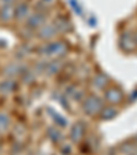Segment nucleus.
I'll use <instances>...</instances> for the list:
<instances>
[{
    "mask_svg": "<svg viewBox=\"0 0 137 155\" xmlns=\"http://www.w3.org/2000/svg\"><path fill=\"white\" fill-rule=\"evenodd\" d=\"M69 51V45L64 41H55V43H48L40 48V54L43 56L48 58H60L64 56Z\"/></svg>",
    "mask_w": 137,
    "mask_h": 155,
    "instance_id": "obj_1",
    "label": "nucleus"
},
{
    "mask_svg": "<svg viewBox=\"0 0 137 155\" xmlns=\"http://www.w3.org/2000/svg\"><path fill=\"white\" fill-rule=\"evenodd\" d=\"M54 25H55V28H56V30H58V33H59V32H66V30H69V29L71 28L70 22H69L66 18H60V17L56 19V22H55Z\"/></svg>",
    "mask_w": 137,
    "mask_h": 155,
    "instance_id": "obj_16",
    "label": "nucleus"
},
{
    "mask_svg": "<svg viewBox=\"0 0 137 155\" xmlns=\"http://www.w3.org/2000/svg\"><path fill=\"white\" fill-rule=\"evenodd\" d=\"M85 135V125L81 122V121H77L76 124H73L71 126V130H70V139L73 143L78 144L80 141L84 139Z\"/></svg>",
    "mask_w": 137,
    "mask_h": 155,
    "instance_id": "obj_5",
    "label": "nucleus"
},
{
    "mask_svg": "<svg viewBox=\"0 0 137 155\" xmlns=\"http://www.w3.org/2000/svg\"><path fill=\"white\" fill-rule=\"evenodd\" d=\"M0 2L3 4H12V6H14V4L17 3V2H19V0H0Z\"/></svg>",
    "mask_w": 137,
    "mask_h": 155,
    "instance_id": "obj_22",
    "label": "nucleus"
},
{
    "mask_svg": "<svg viewBox=\"0 0 137 155\" xmlns=\"http://www.w3.org/2000/svg\"><path fill=\"white\" fill-rule=\"evenodd\" d=\"M45 19L47 18H45V15L43 12H34V14H32L28 18L26 24L32 29H37V28H41L43 25H45Z\"/></svg>",
    "mask_w": 137,
    "mask_h": 155,
    "instance_id": "obj_6",
    "label": "nucleus"
},
{
    "mask_svg": "<svg viewBox=\"0 0 137 155\" xmlns=\"http://www.w3.org/2000/svg\"><path fill=\"white\" fill-rule=\"evenodd\" d=\"M14 19V6L12 4H3L0 8V21L2 22H10Z\"/></svg>",
    "mask_w": 137,
    "mask_h": 155,
    "instance_id": "obj_11",
    "label": "nucleus"
},
{
    "mask_svg": "<svg viewBox=\"0 0 137 155\" xmlns=\"http://www.w3.org/2000/svg\"><path fill=\"white\" fill-rule=\"evenodd\" d=\"M122 150L128 155H132L137 150V146H136V143H134V144L133 143H126V144H123V146H122Z\"/></svg>",
    "mask_w": 137,
    "mask_h": 155,
    "instance_id": "obj_19",
    "label": "nucleus"
},
{
    "mask_svg": "<svg viewBox=\"0 0 137 155\" xmlns=\"http://www.w3.org/2000/svg\"><path fill=\"white\" fill-rule=\"evenodd\" d=\"M22 73H24V68L21 64H10L4 70V74H7V77H10V78H14L15 76H19Z\"/></svg>",
    "mask_w": 137,
    "mask_h": 155,
    "instance_id": "obj_13",
    "label": "nucleus"
},
{
    "mask_svg": "<svg viewBox=\"0 0 137 155\" xmlns=\"http://www.w3.org/2000/svg\"><path fill=\"white\" fill-rule=\"evenodd\" d=\"M48 137H50L52 141L58 143L59 140H62V137H63V136H62V132L60 130L51 128V129H48Z\"/></svg>",
    "mask_w": 137,
    "mask_h": 155,
    "instance_id": "obj_18",
    "label": "nucleus"
},
{
    "mask_svg": "<svg viewBox=\"0 0 137 155\" xmlns=\"http://www.w3.org/2000/svg\"><path fill=\"white\" fill-rule=\"evenodd\" d=\"M134 40H136V43H137V33L134 35Z\"/></svg>",
    "mask_w": 137,
    "mask_h": 155,
    "instance_id": "obj_24",
    "label": "nucleus"
},
{
    "mask_svg": "<svg viewBox=\"0 0 137 155\" xmlns=\"http://www.w3.org/2000/svg\"><path fill=\"white\" fill-rule=\"evenodd\" d=\"M69 94H70V96H71V99H74V100H81L80 97L82 96V91H80V89H76V88H71V91H69Z\"/></svg>",
    "mask_w": 137,
    "mask_h": 155,
    "instance_id": "obj_21",
    "label": "nucleus"
},
{
    "mask_svg": "<svg viewBox=\"0 0 137 155\" xmlns=\"http://www.w3.org/2000/svg\"><path fill=\"white\" fill-rule=\"evenodd\" d=\"M117 114H118L117 108L113 107V106H108V107H103L102 108V111L99 113L97 117H99L100 120H103V121H110V120H113V118L117 117Z\"/></svg>",
    "mask_w": 137,
    "mask_h": 155,
    "instance_id": "obj_12",
    "label": "nucleus"
},
{
    "mask_svg": "<svg viewBox=\"0 0 137 155\" xmlns=\"http://www.w3.org/2000/svg\"><path fill=\"white\" fill-rule=\"evenodd\" d=\"M62 69V63L59 61H52L51 63H48V66L45 68V73L47 74H56Z\"/></svg>",
    "mask_w": 137,
    "mask_h": 155,
    "instance_id": "obj_17",
    "label": "nucleus"
},
{
    "mask_svg": "<svg viewBox=\"0 0 137 155\" xmlns=\"http://www.w3.org/2000/svg\"><path fill=\"white\" fill-rule=\"evenodd\" d=\"M108 82H110V78L107 77V74L104 73H97L96 76L92 80V87L97 91H104L106 88L108 87Z\"/></svg>",
    "mask_w": 137,
    "mask_h": 155,
    "instance_id": "obj_7",
    "label": "nucleus"
},
{
    "mask_svg": "<svg viewBox=\"0 0 137 155\" xmlns=\"http://www.w3.org/2000/svg\"><path fill=\"white\" fill-rule=\"evenodd\" d=\"M119 45H121V48H122L123 51H126V52H132V51L136 50L137 43H136V40H134V36L126 32V33H123V35L121 36Z\"/></svg>",
    "mask_w": 137,
    "mask_h": 155,
    "instance_id": "obj_4",
    "label": "nucleus"
},
{
    "mask_svg": "<svg viewBox=\"0 0 137 155\" xmlns=\"http://www.w3.org/2000/svg\"><path fill=\"white\" fill-rule=\"evenodd\" d=\"M18 88V84L14 78H6L0 82V94L2 95H10Z\"/></svg>",
    "mask_w": 137,
    "mask_h": 155,
    "instance_id": "obj_9",
    "label": "nucleus"
},
{
    "mask_svg": "<svg viewBox=\"0 0 137 155\" xmlns=\"http://www.w3.org/2000/svg\"><path fill=\"white\" fill-rule=\"evenodd\" d=\"M29 11H30V8L26 3H18L17 6L14 7V18L22 21V19H25V18H28Z\"/></svg>",
    "mask_w": 137,
    "mask_h": 155,
    "instance_id": "obj_10",
    "label": "nucleus"
},
{
    "mask_svg": "<svg viewBox=\"0 0 137 155\" xmlns=\"http://www.w3.org/2000/svg\"><path fill=\"white\" fill-rule=\"evenodd\" d=\"M69 4H70V7L76 11V14H78V15L82 14V7L80 6V3L77 0H69Z\"/></svg>",
    "mask_w": 137,
    "mask_h": 155,
    "instance_id": "obj_20",
    "label": "nucleus"
},
{
    "mask_svg": "<svg viewBox=\"0 0 137 155\" xmlns=\"http://www.w3.org/2000/svg\"><path fill=\"white\" fill-rule=\"evenodd\" d=\"M103 107H104V100L96 95H89L82 100V110L89 117H97Z\"/></svg>",
    "mask_w": 137,
    "mask_h": 155,
    "instance_id": "obj_2",
    "label": "nucleus"
},
{
    "mask_svg": "<svg viewBox=\"0 0 137 155\" xmlns=\"http://www.w3.org/2000/svg\"><path fill=\"white\" fill-rule=\"evenodd\" d=\"M48 114L52 117V120L55 121L56 125L62 126V128H64V126H67V120L63 117V115H60L59 113H56L54 108H48Z\"/></svg>",
    "mask_w": 137,
    "mask_h": 155,
    "instance_id": "obj_14",
    "label": "nucleus"
},
{
    "mask_svg": "<svg viewBox=\"0 0 137 155\" xmlns=\"http://www.w3.org/2000/svg\"><path fill=\"white\" fill-rule=\"evenodd\" d=\"M58 35V30H56L55 25L51 24V25H43L38 30V37L43 38V40H50V38L55 37Z\"/></svg>",
    "mask_w": 137,
    "mask_h": 155,
    "instance_id": "obj_8",
    "label": "nucleus"
},
{
    "mask_svg": "<svg viewBox=\"0 0 137 155\" xmlns=\"http://www.w3.org/2000/svg\"><path fill=\"white\" fill-rule=\"evenodd\" d=\"M43 2H44V3H52L54 0H43Z\"/></svg>",
    "mask_w": 137,
    "mask_h": 155,
    "instance_id": "obj_23",
    "label": "nucleus"
},
{
    "mask_svg": "<svg viewBox=\"0 0 137 155\" xmlns=\"http://www.w3.org/2000/svg\"><path fill=\"white\" fill-rule=\"evenodd\" d=\"M123 91L118 87H107L104 89V100L108 104H119L123 102Z\"/></svg>",
    "mask_w": 137,
    "mask_h": 155,
    "instance_id": "obj_3",
    "label": "nucleus"
},
{
    "mask_svg": "<svg viewBox=\"0 0 137 155\" xmlns=\"http://www.w3.org/2000/svg\"><path fill=\"white\" fill-rule=\"evenodd\" d=\"M136 146H137V136H136Z\"/></svg>",
    "mask_w": 137,
    "mask_h": 155,
    "instance_id": "obj_25",
    "label": "nucleus"
},
{
    "mask_svg": "<svg viewBox=\"0 0 137 155\" xmlns=\"http://www.w3.org/2000/svg\"><path fill=\"white\" fill-rule=\"evenodd\" d=\"M11 125V118L7 113L0 111V133H4Z\"/></svg>",
    "mask_w": 137,
    "mask_h": 155,
    "instance_id": "obj_15",
    "label": "nucleus"
}]
</instances>
